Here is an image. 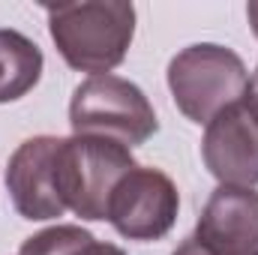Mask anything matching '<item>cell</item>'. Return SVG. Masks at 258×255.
Returning a JSON list of instances; mask_svg holds the SVG:
<instances>
[{
  "label": "cell",
  "mask_w": 258,
  "mask_h": 255,
  "mask_svg": "<svg viewBox=\"0 0 258 255\" xmlns=\"http://www.w3.org/2000/svg\"><path fill=\"white\" fill-rule=\"evenodd\" d=\"M246 81L249 72L243 60L231 48L213 42L189 45L168 63V90L174 105L192 123L204 126L219 111L243 99Z\"/></svg>",
  "instance_id": "cell-3"
},
{
  "label": "cell",
  "mask_w": 258,
  "mask_h": 255,
  "mask_svg": "<svg viewBox=\"0 0 258 255\" xmlns=\"http://www.w3.org/2000/svg\"><path fill=\"white\" fill-rule=\"evenodd\" d=\"M243 108L252 114V120L258 123V69L249 75V81H246V90H243Z\"/></svg>",
  "instance_id": "cell-11"
},
{
  "label": "cell",
  "mask_w": 258,
  "mask_h": 255,
  "mask_svg": "<svg viewBox=\"0 0 258 255\" xmlns=\"http://www.w3.org/2000/svg\"><path fill=\"white\" fill-rule=\"evenodd\" d=\"M48 30L72 69L108 75L123 63L135 36V6L117 0L48 3Z\"/></svg>",
  "instance_id": "cell-1"
},
{
  "label": "cell",
  "mask_w": 258,
  "mask_h": 255,
  "mask_svg": "<svg viewBox=\"0 0 258 255\" xmlns=\"http://www.w3.org/2000/svg\"><path fill=\"white\" fill-rule=\"evenodd\" d=\"M78 255H126V252H123L120 246H114V243H96V240H93L90 246H84Z\"/></svg>",
  "instance_id": "cell-12"
},
{
  "label": "cell",
  "mask_w": 258,
  "mask_h": 255,
  "mask_svg": "<svg viewBox=\"0 0 258 255\" xmlns=\"http://www.w3.org/2000/svg\"><path fill=\"white\" fill-rule=\"evenodd\" d=\"M195 240L210 255H258V192L219 186L198 216Z\"/></svg>",
  "instance_id": "cell-7"
},
{
  "label": "cell",
  "mask_w": 258,
  "mask_h": 255,
  "mask_svg": "<svg viewBox=\"0 0 258 255\" xmlns=\"http://www.w3.org/2000/svg\"><path fill=\"white\" fill-rule=\"evenodd\" d=\"M60 138L36 135L27 138L9 159L6 186L15 210L30 222H45L63 216V201L54 186V150Z\"/></svg>",
  "instance_id": "cell-8"
},
{
  "label": "cell",
  "mask_w": 258,
  "mask_h": 255,
  "mask_svg": "<svg viewBox=\"0 0 258 255\" xmlns=\"http://www.w3.org/2000/svg\"><path fill=\"white\" fill-rule=\"evenodd\" d=\"M135 168L129 147L96 138V135H72L60 138L54 150V186L66 210L81 219H105L108 198L120 177Z\"/></svg>",
  "instance_id": "cell-2"
},
{
  "label": "cell",
  "mask_w": 258,
  "mask_h": 255,
  "mask_svg": "<svg viewBox=\"0 0 258 255\" xmlns=\"http://www.w3.org/2000/svg\"><path fill=\"white\" fill-rule=\"evenodd\" d=\"M69 123L75 135H96L123 147L144 144L159 129L141 87L117 75H90L78 84L69 102Z\"/></svg>",
  "instance_id": "cell-4"
},
{
  "label": "cell",
  "mask_w": 258,
  "mask_h": 255,
  "mask_svg": "<svg viewBox=\"0 0 258 255\" xmlns=\"http://www.w3.org/2000/svg\"><path fill=\"white\" fill-rule=\"evenodd\" d=\"M174 255H210V252H207V249H204L195 237H189V240H183V243L174 249Z\"/></svg>",
  "instance_id": "cell-13"
},
{
  "label": "cell",
  "mask_w": 258,
  "mask_h": 255,
  "mask_svg": "<svg viewBox=\"0 0 258 255\" xmlns=\"http://www.w3.org/2000/svg\"><path fill=\"white\" fill-rule=\"evenodd\" d=\"M42 51L18 30H0V102H15L36 87Z\"/></svg>",
  "instance_id": "cell-9"
},
{
  "label": "cell",
  "mask_w": 258,
  "mask_h": 255,
  "mask_svg": "<svg viewBox=\"0 0 258 255\" xmlns=\"http://www.w3.org/2000/svg\"><path fill=\"white\" fill-rule=\"evenodd\" d=\"M177 210L180 195L174 180L159 168L135 165L114 186L105 219L126 240H159L171 231Z\"/></svg>",
  "instance_id": "cell-5"
},
{
  "label": "cell",
  "mask_w": 258,
  "mask_h": 255,
  "mask_svg": "<svg viewBox=\"0 0 258 255\" xmlns=\"http://www.w3.org/2000/svg\"><path fill=\"white\" fill-rule=\"evenodd\" d=\"M93 243V234L78 225H54L24 240L18 255H78Z\"/></svg>",
  "instance_id": "cell-10"
},
{
  "label": "cell",
  "mask_w": 258,
  "mask_h": 255,
  "mask_svg": "<svg viewBox=\"0 0 258 255\" xmlns=\"http://www.w3.org/2000/svg\"><path fill=\"white\" fill-rule=\"evenodd\" d=\"M246 15H249V24H252V30H255V36H258V3L246 6Z\"/></svg>",
  "instance_id": "cell-14"
},
{
  "label": "cell",
  "mask_w": 258,
  "mask_h": 255,
  "mask_svg": "<svg viewBox=\"0 0 258 255\" xmlns=\"http://www.w3.org/2000/svg\"><path fill=\"white\" fill-rule=\"evenodd\" d=\"M201 156L222 186L252 189L258 183V123L243 102H234L207 123Z\"/></svg>",
  "instance_id": "cell-6"
}]
</instances>
